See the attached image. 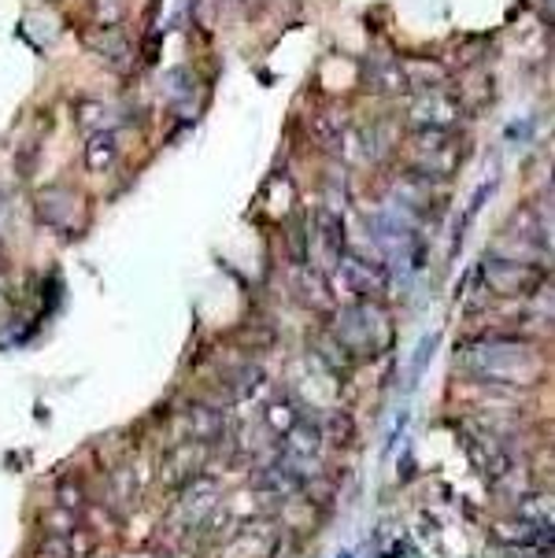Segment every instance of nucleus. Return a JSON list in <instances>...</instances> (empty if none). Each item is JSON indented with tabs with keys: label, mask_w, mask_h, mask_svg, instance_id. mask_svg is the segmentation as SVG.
Returning <instances> with one entry per match:
<instances>
[{
	"label": "nucleus",
	"mask_w": 555,
	"mask_h": 558,
	"mask_svg": "<svg viewBox=\"0 0 555 558\" xmlns=\"http://www.w3.org/2000/svg\"><path fill=\"white\" fill-rule=\"evenodd\" d=\"M408 119L419 134H448V130L459 122V104H456V97H448V93L426 89L411 100Z\"/></svg>",
	"instance_id": "nucleus-1"
},
{
	"label": "nucleus",
	"mask_w": 555,
	"mask_h": 558,
	"mask_svg": "<svg viewBox=\"0 0 555 558\" xmlns=\"http://www.w3.org/2000/svg\"><path fill=\"white\" fill-rule=\"evenodd\" d=\"M345 278L360 296H374V292L385 289V274L366 259H345Z\"/></svg>",
	"instance_id": "nucleus-2"
},
{
	"label": "nucleus",
	"mask_w": 555,
	"mask_h": 558,
	"mask_svg": "<svg viewBox=\"0 0 555 558\" xmlns=\"http://www.w3.org/2000/svg\"><path fill=\"white\" fill-rule=\"evenodd\" d=\"M415 159H419V170H426V174H448V170H456L459 153L451 145H445V134H441V148H419Z\"/></svg>",
	"instance_id": "nucleus-3"
},
{
	"label": "nucleus",
	"mask_w": 555,
	"mask_h": 558,
	"mask_svg": "<svg viewBox=\"0 0 555 558\" xmlns=\"http://www.w3.org/2000/svg\"><path fill=\"white\" fill-rule=\"evenodd\" d=\"M119 148H116V134H93L89 137V148H86V163L93 170H108L116 163Z\"/></svg>",
	"instance_id": "nucleus-4"
},
{
	"label": "nucleus",
	"mask_w": 555,
	"mask_h": 558,
	"mask_svg": "<svg viewBox=\"0 0 555 558\" xmlns=\"http://www.w3.org/2000/svg\"><path fill=\"white\" fill-rule=\"evenodd\" d=\"M82 122H86L93 134H111V126L119 122V111L97 100V104H86V108H82Z\"/></svg>",
	"instance_id": "nucleus-5"
},
{
	"label": "nucleus",
	"mask_w": 555,
	"mask_h": 558,
	"mask_svg": "<svg viewBox=\"0 0 555 558\" xmlns=\"http://www.w3.org/2000/svg\"><path fill=\"white\" fill-rule=\"evenodd\" d=\"M488 281H493L496 289H519L526 281H533V274L519 270L515 263H496V267H488Z\"/></svg>",
	"instance_id": "nucleus-6"
},
{
	"label": "nucleus",
	"mask_w": 555,
	"mask_h": 558,
	"mask_svg": "<svg viewBox=\"0 0 555 558\" xmlns=\"http://www.w3.org/2000/svg\"><path fill=\"white\" fill-rule=\"evenodd\" d=\"M111 37H116V41H108V37H93V49L105 52L111 63H126V56H130L126 41H122L119 34H111Z\"/></svg>",
	"instance_id": "nucleus-7"
}]
</instances>
